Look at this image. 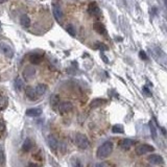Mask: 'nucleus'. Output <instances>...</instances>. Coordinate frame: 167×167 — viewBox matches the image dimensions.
Listing matches in <instances>:
<instances>
[{"mask_svg":"<svg viewBox=\"0 0 167 167\" xmlns=\"http://www.w3.org/2000/svg\"><path fill=\"white\" fill-rule=\"evenodd\" d=\"M112 152H113V143L111 141H106L97 148L96 156L98 159H106L111 156Z\"/></svg>","mask_w":167,"mask_h":167,"instance_id":"f257e3e1","label":"nucleus"},{"mask_svg":"<svg viewBox=\"0 0 167 167\" xmlns=\"http://www.w3.org/2000/svg\"><path fill=\"white\" fill-rule=\"evenodd\" d=\"M75 144L77 145V147H79V148L86 149L89 147L90 142L86 135H84V134H77L75 137Z\"/></svg>","mask_w":167,"mask_h":167,"instance_id":"f03ea898","label":"nucleus"},{"mask_svg":"<svg viewBox=\"0 0 167 167\" xmlns=\"http://www.w3.org/2000/svg\"><path fill=\"white\" fill-rule=\"evenodd\" d=\"M155 148L154 146H152L150 144H146V143H142L140 145L136 147V154L138 156H142V155H145L147 152H154Z\"/></svg>","mask_w":167,"mask_h":167,"instance_id":"7ed1b4c3","label":"nucleus"},{"mask_svg":"<svg viewBox=\"0 0 167 167\" xmlns=\"http://www.w3.org/2000/svg\"><path fill=\"white\" fill-rule=\"evenodd\" d=\"M0 52L9 59H12L14 56V49L6 43H0Z\"/></svg>","mask_w":167,"mask_h":167,"instance_id":"20e7f679","label":"nucleus"},{"mask_svg":"<svg viewBox=\"0 0 167 167\" xmlns=\"http://www.w3.org/2000/svg\"><path fill=\"white\" fill-rule=\"evenodd\" d=\"M147 161L152 164H155V165H161L163 164V158L161 157L160 155H157V154H152V155H149L147 157Z\"/></svg>","mask_w":167,"mask_h":167,"instance_id":"39448f33","label":"nucleus"},{"mask_svg":"<svg viewBox=\"0 0 167 167\" xmlns=\"http://www.w3.org/2000/svg\"><path fill=\"white\" fill-rule=\"evenodd\" d=\"M25 93H26L27 98H29V99L32 100V101L38 100L40 97L39 95H38L37 91H35V89L32 88V87H27L26 90H25Z\"/></svg>","mask_w":167,"mask_h":167,"instance_id":"423d86ee","label":"nucleus"},{"mask_svg":"<svg viewBox=\"0 0 167 167\" xmlns=\"http://www.w3.org/2000/svg\"><path fill=\"white\" fill-rule=\"evenodd\" d=\"M23 77L25 79H31L35 76V68L31 67V66H27L25 67V69L23 70Z\"/></svg>","mask_w":167,"mask_h":167,"instance_id":"0eeeda50","label":"nucleus"},{"mask_svg":"<svg viewBox=\"0 0 167 167\" xmlns=\"http://www.w3.org/2000/svg\"><path fill=\"white\" fill-rule=\"evenodd\" d=\"M134 144H135V141H134L133 139L125 138L120 141V147H121V149L123 150H128Z\"/></svg>","mask_w":167,"mask_h":167,"instance_id":"6e6552de","label":"nucleus"},{"mask_svg":"<svg viewBox=\"0 0 167 167\" xmlns=\"http://www.w3.org/2000/svg\"><path fill=\"white\" fill-rule=\"evenodd\" d=\"M72 109H73V105L71 102H69V101H64V102H62L59 106V111L63 114L68 113V112H70Z\"/></svg>","mask_w":167,"mask_h":167,"instance_id":"1a4fd4ad","label":"nucleus"},{"mask_svg":"<svg viewBox=\"0 0 167 167\" xmlns=\"http://www.w3.org/2000/svg\"><path fill=\"white\" fill-rule=\"evenodd\" d=\"M47 143L49 145V147H50V149H52L53 152H56V150L57 149V147H59V142H57V139L52 135L48 136Z\"/></svg>","mask_w":167,"mask_h":167,"instance_id":"9d476101","label":"nucleus"},{"mask_svg":"<svg viewBox=\"0 0 167 167\" xmlns=\"http://www.w3.org/2000/svg\"><path fill=\"white\" fill-rule=\"evenodd\" d=\"M52 12H53V16L56 17L57 21H61L63 17H64V13H63L62 9L59 6V5H56V4L52 5Z\"/></svg>","mask_w":167,"mask_h":167,"instance_id":"9b49d317","label":"nucleus"},{"mask_svg":"<svg viewBox=\"0 0 167 167\" xmlns=\"http://www.w3.org/2000/svg\"><path fill=\"white\" fill-rule=\"evenodd\" d=\"M40 115H42V109L41 108H31L27 109L26 111V116L28 117H39Z\"/></svg>","mask_w":167,"mask_h":167,"instance_id":"f8f14e48","label":"nucleus"},{"mask_svg":"<svg viewBox=\"0 0 167 167\" xmlns=\"http://www.w3.org/2000/svg\"><path fill=\"white\" fill-rule=\"evenodd\" d=\"M88 13L92 16H97V15H100V10L95 2H91L88 6Z\"/></svg>","mask_w":167,"mask_h":167,"instance_id":"ddd939ff","label":"nucleus"},{"mask_svg":"<svg viewBox=\"0 0 167 167\" xmlns=\"http://www.w3.org/2000/svg\"><path fill=\"white\" fill-rule=\"evenodd\" d=\"M106 102V99H103V98H95V99H93L91 102H90V109H96V108H99V106H103L105 103Z\"/></svg>","mask_w":167,"mask_h":167,"instance_id":"4468645a","label":"nucleus"},{"mask_svg":"<svg viewBox=\"0 0 167 167\" xmlns=\"http://www.w3.org/2000/svg\"><path fill=\"white\" fill-rule=\"evenodd\" d=\"M60 96L57 94H52L50 96V105L51 106L56 110V109H59L60 105H61V102H60Z\"/></svg>","mask_w":167,"mask_h":167,"instance_id":"2eb2a0df","label":"nucleus"},{"mask_svg":"<svg viewBox=\"0 0 167 167\" xmlns=\"http://www.w3.org/2000/svg\"><path fill=\"white\" fill-rule=\"evenodd\" d=\"M93 28H94V31H96L97 34H99V35H106V34L105 25H103L102 23H100V22L94 23V25H93Z\"/></svg>","mask_w":167,"mask_h":167,"instance_id":"dca6fc26","label":"nucleus"},{"mask_svg":"<svg viewBox=\"0 0 167 167\" xmlns=\"http://www.w3.org/2000/svg\"><path fill=\"white\" fill-rule=\"evenodd\" d=\"M29 62H31V64L38 65L42 62V56H41L40 54H37V53L31 54V56H29Z\"/></svg>","mask_w":167,"mask_h":167,"instance_id":"f3484780","label":"nucleus"},{"mask_svg":"<svg viewBox=\"0 0 167 167\" xmlns=\"http://www.w3.org/2000/svg\"><path fill=\"white\" fill-rule=\"evenodd\" d=\"M35 89V91H37L38 95H39V96H42V95L45 94V92L47 91V86H46L45 84H39Z\"/></svg>","mask_w":167,"mask_h":167,"instance_id":"a211bd4d","label":"nucleus"},{"mask_svg":"<svg viewBox=\"0 0 167 167\" xmlns=\"http://www.w3.org/2000/svg\"><path fill=\"white\" fill-rule=\"evenodd\" d=\"M32 146H34V143H32L31 139H25V141L22 144V149L23 152H29L32 148Z\"/></svg>","mask_w":167,"mask_h":167,"instance_id":"6ab92c4d","label":"nucleus"},{"mask_svg":"<svg viewBox=\"0 0 167 167\" xmlns=\"http://www.w3.org/2000/svg\"><path fill=\"white\" fill-rule=\"evenodd\" d=\"M20 23L23 27H28L31 25V18L27 15H22L20 18Z\"/></svg>","mask_w":167,"mask_h":167,"instance_id":"aec40b11","label":"nucleus"},{"mask_svg":"<svg viewBox=\"0 0 167 167\" xmlns=\"http://www.w3.org/2000/svg\"><path fill=\"white\" fill-rule=\"evenodd\" d=\"M7 105H9V100L5 96H2L0 95V111H3L7 108Z\"/></svg>","mask_w":167,"mask_h":167,"instance_id":"412c9836","label":"nucleus"},{"mask_svg":"<svg viewBox=\"0 0 167 167\" xmlns=\"http://www.w3.org/2000/svg\"><path fill=\"white\" fill-rule=\"evenodd\" d=\"M23 86H24V83L22 81L21 77H17L15 79V88L17 91H21L23 89Z\"/></svg>","mask_w":167,"mask_h":167,"instance_id":"4be33fe9","label":"nucleus"},{"mask_svg":"<svg viewBox=\"0 0 167 167\" xmlns=\"http://www.w3.org/2000/svg\"><path fill=\"white\" fill-rule=\"evenodd\" d=\"M112 132L114 134H122L124 132V128H123V125L121 124H116L112 127Z\"/></svg>","mask_w":167,"mask_h":167,"instance_id":"5701e85b","label":"nucleus"},{"mask_svg":"<svg viewBox=\"0 0 167 167\" xmlns=\"http://www.w3.org/2000/svg\"><path fill=\"white\" fill-rule=\"evenodd\" d=\"M66 31H67V32H68V34H69L70 35H72V37H75L76 29H75V26L73 25V24H68L67 27H66Z\"/></svg>","mask_w":167,"mask_h":167,"instance_id":"b1692460","label":"nucleus"},{"mask_svg":"<svg viewBox=\"0 0 167 167\" xmlns=\"http://www.w3.org/2000/svg\"><path fill=\"white\" fill-rule=\"evenodd\" d=\"M149 128H150V132H152V136L154 137V138H156V137H157V131H156V127L154 125L152 121L149 122Z\"/></svg>","mask_w":167,"mask_h":167,"instance_id":"393cba45","label":"nucleus"},{"mask_svg":"<svg viewBox=\"0 0 167 167\" xmlns=\"http://www.w3.org/2000/svg\"><path fill=\"white\" fill-rule=\"evenodd\" d=\"M72 166L73 167H84L83 166V163L81 162V160H79V159H73Z\"/></svg>","mask_w":167,"mask_h":167,"instance_id":"a878e982","label":"nucleus"},{"mask_svg":"<svg viewBox=\"0 0 167 167\" xmlns=\"http://www.w3.org/2000/svg\"><path fill=\"white\" fill-rule=\"evenodd\" d=\"M95 48H98V49H100V50H106L108 49V47L103 44V43H100V42H97L96 43V45H95Z\"/></svg>","mask_w":167,"mask_h":167,"instance_id":"bb28decb","label":"nucleus"},{"mask_svg":"<svg viewBox=\"0 0 167 167\" xmlns=\"http://www.w3.org/2000/svg\"><path fill=\"white\" fill-rule=\"evenodd\" d=\"M5 162V156H4V152L0 149V165H3Z\"/></svg>","mask_w":167,"mask_h":167,"instance_id":"cd10ccee","label":"nucleus"},{"mask_svg":"<svg viewBox=\"0 0 167 167\" xmlns=\"http://www.w3.org/2000/svg\"><path fill=\"white\" fill-rule=\"evenodd\" d=\"M4 130H5V123L2 120H0V132H3Z\"/></svg>","mask_w":167,"mask_h":167,"instance_id":"c85d7f7f","label":"nucleus"},{"mask_svg":"<svg viewBox=\"0 0 167 167\" xmlns=\"http://www.w3.org/2000/svg\"><path fill=\"white\" fill-rule=\"evenodd\" d=\"M139 54H140V56L142 57V60H146L147 59V56H146V54L144 53V51H140V53H139Z\"/></svg>","mask_w":167,"mask_h":167,"instance_id":"c756f323","label":"nucleus"},{"mask_svg":"<svg viewBox=\"0 0 167 167\" xmlns=\"http://www.w3.org/2000/svg\"><path fill=\"white\" fill-rule=\"evenodd\" d=\"M95 167H106L105 163H97L96 165H95Z\"/></svg>","mask_w":167,"mask_h":167,"instance_id":"7c9ffc66","label":"nucleus"},{"mask_svg":"<svg viewBox=\"0 0 167 167\" xmlns=\"http://www.w3.org/2000/svg\"><path fill=\"white\" fill-rule=\"evenodd\" d=\"M143 91H144L145 93H147V94H146V95H148V96H150V92H149V90H148V89H147V88H146V87H145V88L143 89Z\"/></svg>","mask_w":167,"mask_h":167,"instance_id":"2f4dec72","label":"nucleus"},{"mask_svg":"<svg viewBox=\"0 0 167 167\" xmlns=\"http://www.w3.org/2000/svg\"><path fill=\"white\" fill-rule=\"evenodd\" d=\"M28 167H38V165H37V164H35V163H29Z\"/></svg>","mask_w":167,"mask_h":167,"instance_id":"473e14b6","label":"nucleus"},{"mask_svg":"<svg viewBox=\"0 0 167 167\" xmlns=\"http://www.w3.org/2000/svg\"><path fill=\"white\" fill-rule=\"evenodd\" d=\"M9 0H0V3H5V2H7Z\"/></svg>","mask_w":167,"mask_h":167,"instance_id":"72a5a7b5","label":"nucleus"},{"mask_svg":"<svg viewBox=\"0 0 167 167\" xmlns=\"http://www.w3.org/2000/svg\"><path fill=\"white\" fill-rule=\"evenodd\" d=\"M165 6H166V9H167V0H165Z\"/></svg>","mask_w":167,"mask_h":167,"instance_id":"f704fd0d","label":"nucleus"}]
</instances>
